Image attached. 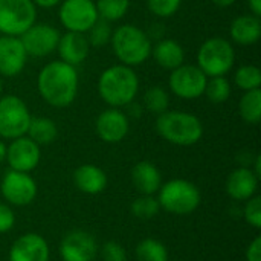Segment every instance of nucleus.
<instances>
[{"label": "nucleus", "mask_w": 261, "mask_h": 261, "mask_svg": "<svg viewBox=\"0 0 261 261\" xmlns=\"http://www.w3.org/2000/svg\"><path fill=\"white\" fill-rule=\"evenodd\" d=\"M73 184L84 194H99L107 187V174L93 164H83L73 171Z\"/></svg>", "instance_id": "412c9836"}, {"label": "nucleus", "mask_w": 261, "mask_h": 261, "mask_svg": "<svg viewBox=\"0 0 261 261\" xmlns=\"http://www.w3.org/2000/svg\"><path fill=\"white\" fill-rule=\"evenodd\" d=\"M148 11L159 18H170L180 9L182 0H145Z\"/></svg>", "instance_id": "473e14b6"}, {"label": "nucleus", "mask_w": 261, "mask_h": 261, "mask_svg": "<svg viewBox=\"0 0 261 261\" xmlns=\"http://www.w3.org/2000/svg\"><path fill=\"white\" fill-rule=\"evenodd\" d=\"M112 34H113V28L110 24V21L98 18L95 21V24L86 32L87 41L90 44V47H104L107 44H110L112 40Z\"/></svg>", "instance_id": "7c9ffc66"}, {"label": "nucleus", "mask_w": 261, "mask_h": 261, "mask_svg": "<svg viewBox=\"0 0 261 261\" xmlns=\"http://www.w3.org/2000/svg\"><path fill=\"white\" fill-rule=\"evenodd\" d=\"M239 113L242 119L249 125H257L261 121V90L245 92L239 102Z\"/></svg>", "instance_id": "393cba45"}, {"label": "nucleus", "mask_w": 261, "mask_h": 261, "mask_svg": "<svg viewBox=\"0 0 261 261\" xmlns=\"http://www.w3.org/2000/svg\"><path fill=\"white\" fill-rule=\"evenodd\" d=\"M102 260L104 261H125L127 260V254L122 245H119L118 242H107L102 246L101 251Z\"/></svg>", "instance_id": "f704fd0d"}, {"label": "nucleus", "mask_w": 261, "mask_h": 261, "mask_svg": "<svg viewBox=\"0 0 261 261\" xmlns=\"http://www.w3.org/2000/svg\"><path fill=\"white\" fill-rule=\"evenodd\" d=\"M35 3L37 8H43V9H50L58 6L63 0H32Z\"/></svg>", "instance_id": "4c0bfd02"}, {"label": "nucleus", "mask_w": 261, "mask_h": 261, "mask_svg": "<svg viewBox=\"0 0 261 261\" xmlns=\"http://www.w3.org/2000/svg\"><path fill=\"white\" fill-rule=\"evenodd\" d=\"M132 0H95L99 18L107 21H118L125 17Z\"/></svg>", "instance_id": "cd10ccee"}, {"label": "nucleus", "mask_w": 261, "mask_h": 261, "mask_svg": "<svg viewBox=\"0 0 261 261\" xmlns=\"http://www.w3.org/2000/svg\"><path fill=\"white\" fill-rule=\"evenodd\" d=\"M37 21L32 0H0V34L20 37Z\"/></svg>", "instance_id": "6e6552de"}, {"label": "nucleus", "mask_w": 261, "mask_h": 261, "mask_svg": "<svg viewBox=\"0 0 261 261\" xmlns=\"http://www.w3.org/2000/svg\"><path fill=\"white\" fill-rule=\"evenodd\" d=\"M78 87L76 67L61 60L44 64L37 75V90L41 99L55 109L69 107L78 95Z\"/></svg>", "instance_id": "f257e3e1"}, {"label": "nucleus", "mask_w": 261, "mask_h": 261, "mask_svg": "<svg viewBox=\"0 0 261 261\" xmlns=\"http://www.w3.org/2000/svg\"><path fill=\"white\" fill-rule=\"evenodd\" d=\"M96 254V239L86 231H70L60 243V255L63 261H93Z\"/></svg>", "instance_id": "4468645a"}, {"label": "nucleus", "mask_w": 261, "mask_h": 261, "mask_svg": "<svg viewBox=\"0 0 261 261\" xmlns=\"http://www.w3.org/2000/svg\"><path fill=\"white\" fill-rule=\"evenodd\" d=\"M231 40L240 46L255 44L261 37V20L254 14H243L236 17L229 26Z\"/></svg>", "instance_id": "4be33fe9"}, {"label": "nucleus", "mask_w": 261, "mask_h": 261, "mask_svg": "<svg viewBox=\"0 0 261 261\" xmlns=\"http://www.w3.org/2000/svg\"><path fill=\"white\" fill-rule=\"evenodd\" d=\"M6 144L0 139V164H3L6 161Z\"/></svg>", "instance_id": "79ce46f5"}, {"label": "nucleus", "mask_w": 261, "mask_h": 261, "mask_svg": "<svg viewBox=\"0 0 261 261\" xmlns=\"http://www.w3.org/2000/svg\"><path fill=\"white\" fill-rule=\"evenodd\" d=\"M246 261H261V237L257 236L246 249Z\"/></svg>", "instance_id": "e433bc0d"}, {"label": "nucleus", "mask_w": 261, "mask_h": 261, "mask_svg": "<svg viewBox=\"0 0 261 261\" xmlns=\"http://www.w3.org/2000/svg\"><path fill=\"white\" fill-rule=\"evenodd\" d=\"M236 64V49L223 37L205 40L197 50V66L208 76H226Z\"/></svg>", "instance_id": "423d86ee"}, {"label": "nucleus", "mask_w": 261, "mask_h": 261, "mask_svg": "<svg viewBox=\"0 0 261 261\" xmlns=\"http://www.w3.org/2000/svg\"><path fill=\"white\" fill-rule=\"evenodd\" d=\"M158 135L170 144L179 147H191L203 136V124L200 118L182 110H167L158 115Z\"/></svg>", "instance_id": "20e7f679"}, {"label": "nucleus", "mask_w": 261, "mask_h": 261, "mask_svg": "<svg viewBox=\"0 0 261 261\" xmlns=\"http://www.w3.org/2000/svg\"><path fill=\"white\" fill-rule=\"evenodd\" d=\"M248 5H249L251 14L261 17V0H248Z\"/></svg>", "instance_id": "58836bf2"}, {"label": "nucleus", "mask_w": 261, "mask_h": 261, "mask_svg": "<svg viewBox=\"0 0 261 261\" xmlns=\"http://www.w3.org/2000/svg\"><path fill=\"white\" fill-rule=\"evenodd\" d=\"M132 184L139 194L154 196L162 187V174L154 164L141 161L132 168Z\"/></svg>", "instance_id": "aec40b11"}, {"label": "nucleus", "mask_w": 261, "mask_h": 261, "mask_svg": "<svg viewBox=\"0 0 261 261\" xmlns=\"http://www.w3.org/2000/svg\"><path fill=\"white\" fill-rule=\"evenodd\" d=\"M60 31L49 23H34L24 34L20 35L28 57L44 58L57 50Z\"/></svg>", "instance_id": "f8f14e48"}, {"label": "nucleus", "mask_w": 261, "mask_h": 261, "mask_svg": "<svg viewBox=\"0 0 261 261\" xmlns=\"http://www.w3.org/2000/svg\"><path fill=\"white\" fill-rule=\"evenodd\" d=\"M57 52L61 61L76 67L87 60L90 54V44L87 41L86 34L66 31V34L60 35Z\"/></svg>", "instance_id": "6ab92c4d"}, {"label": "nucleus", "mask_w": 261, "mask_h": 261, "mask_svg": "<svg viewBox=\"0 0 261 261\" xmlns=\"http://www.w3.org/2000/svg\"><path fill=\"white\" fill-rule=\"evenodd\" d=\"M37 182L31 173L9 170L0 182V193L3 199L14 206H26L37 197Z\"/></svg>", "instance_id": "9b49d317"}, {"label": "nucleus", "mask_w": 261, "mask_h": 261, "mask_svg": "<svg viewBox=\"0 0 261 261\" xmlns=\"http://www.w3.org/2000/svg\"><path fill=\"white\" fill-rule=\"evenodd\" d=\"M58 6V20L67 32L86 34L99 18L95 0H63Z\"/></svg>", "instance_id": "1a4fd4ad"}, {"label": "nucleus", "mask_w": 261, "mask_h": 261, "mask_svg": "<svg viewBox=\"0 0 261 261\" xmlns=\"http://www.w3.org/2000/svg\"><path fill=\"white\" fill-rule=\"evenodd\" d=\"M243 217L246 223L255 229L261 228V197L260 196H252L245 202L243 206Z\"/></svg>", "instance_id": "72a5a7b5"}, {"label": "nucleus", "mask_w": 261, "mask_h": 261, "mask_svg": "<svg viewBox=\"0 0 261 261\" xmlns=\"http://www.w3.org/2000/svg\"><path fill=\"white\" fill-rule=\"evenodd\" d=\"M26 136L31 138L40 147L41 145H49L57 139L58 127L50 118H46V116H35L34 118L32 116Z\"/></svg>", "instance_id": "b1692460"}, {"label": "nucleus", "mask_w": 261, "mask_h": 261, "mask_svg": "<svg viewBox=\"0 0 261 261\" xmlns=\"http://www.w3.org/2000/svg\"><path fill=\"white\" fill-rule=\"evenodd\" d=\"M158 202L161 210L170 214L188 216L200 206L202 196L200 190L193 182L185 179H171L159 188Z\"/></svg>", "instance_id": "39448f33"}, {"label": "nucleus", "mask_w": 261, "mask_h": 261, "mask_svg": "<svg viewBox=\"0 0 261 261\" xmlns=\"http://www.w3.org/2000/svg\"><path fill=\"white\" fill-rule=\"evenodd\" d=\"M208 76L197 64H182L171 70L168 76V87L173 95L180 99L193 101L203 95Z\"/></svg>", "instance_id": "9d476101"}, {"label": "nucleus", "mask_w": 261, "mask_h": 261, "mask_svg": "<svg viewBox=\"0 0 261 261\" xmlns=\"http://www.w3.org/2000/svg\"><path fill=\"white\" fill-rule=\"evenodd\" d=\"M258 180L260 177L252 171L251 167H239L229 173L225 188L232 200L246 202L255 196L258 190Z\"/></svg>", "instance_id": "a211bd4d"}, {"label": "nucleus", "mask_w": 261, "mask_h": 261, "mask_svg": "<svg viewBox=\"0 0 261 261\" xmlns=\"http://www.w3.org/2000/svg\"><path fill=\"white\" fill-rule=\"evenodd\" d=\"M49 245L37 232L20 236L9 249V261H49Z\"/></svg>", "instance_id": "f3484780"}, {"label": "nucleus", "mask_w": 261, "mask_h": 261, "mask_svg": "<svg viewBox=\"0 0 261 261\" xmlns=\"http://www.w3.org/2000/svg\"><path fill=\"white\" fill-rule=\"evenodd\" d=\"M151 57L162 69L173 70L185 63V50L182 44L173 38H162L151 47Z\"/></svg>", "instance_id": "5701e85b"}, {"label": "nucleus", "mask_w": 261, "mask_h": 261, "mask_svg": "<svg viewBox=\"0 0 261 261\" xmlns=\"http://www.w3.org/2000/svg\"><path fill=\"white\" fill-rule=\"evenodd\" d=\"M132 214L136 217V219H141V220H150L153 217H156L161 211V206H159V202L154 196H144L141 194L138 199L133 200L132 203Z\"/></svg>", "instance_id": "2f4dec72"}, {"label": "nucleus", "mask_w": 261, "mask_h": 261, "mask_svg": "<svg viewBox=\"0 0 261 261\" xmlns=\"http://www.w3.org/2000/svg\"><path fill=\"white\" fill-rule=\"evenodd\" d=\"M0 37H2V34H0Z\"/></svg>", "instance_id": "c03bdc74"}, {"label": "nucleus", "mask_w": 261, "mask_h": 261, "mask_svg": "<svg viewBox=\"0 0 261 261\" xmlns=\"http://www.w3.org/2000/svg\"><path fill=\"white\" fill-rule=\"evenodd\" d=\"M101 99L115 109H122L132 104L139 92V76L133 67L121 63L104 69L96 83Z\"/></svg>", "instance_id": "f03ea898"}, {"label": "nucleus", "mask_w": 261, "mask_h": 261, "mask_svg": "<svg viewBox=\"0 0 261 261\" xmlns=\"http://www.w3.org/2000/svg\"><path fill=\"white\" fill-rule=\"evenodd\" d=\"M110 44L118 61L128 67L141 66L151 57V38L144 29L132 23L113 29Z\"/></svg>", "instance_id": "7ed1b4c3"}, {"label": "nucleus", "mask_w": 261, "mask_h": 261, "mask_svg": "<svg viewBox=\"0 0 261 261\" xmlns=\"http://www.w3.org/2000/svg\"><path fill=\"white\" fill-rule=\"evenodd\" d=\"M138 261H168L167 246L156 239H144L135 249Z\"/></svg>", "instance_id": "a878e982"}, {"label": "nucleus", "mask_w": 261, "mask_h": 261, "mask_svg": "<svg viewBox=\"0 0 261 261\" xmlns=\"http://www.w3.org/2000/svg\"><path fill=\"white\" fill-rule=\"evenodd\" d=\"M231 92H232V87L226 76H211L206 81L203 95L208 98L210 102L222 104L229 99Z\"/></svg>", "instance_id": "c85d7f7f"}, {"label": "nucleus", "mask_w": 261, "mask_h": 261, "mask_svg": "<svg viewBox=\"0 0 261 261\" xmlns=\"http://www.w3.org/2000/svg\"><path fill=\"white\" fill-rule=\"evenodd\" d=\"M41 161V147L28 136L12 139L6 147V162L9 170L31 173Z\"/></svg>", "instance_id": "ddd939ff"}, {"label": "nucleus", "mask_w": 261, "mask_h": 261, "mask_svg": "<svg viewBox=\"0 0 261 261\" xmlns=\"http://www.w3.org/2000/svg\"><path fill=\"white\" fill-rule=\"evenodd\" d=\"M3 95V81H2V76H0V96Z\"/></svg>", "instance_id": "37998d69"}, {"label": "nucleus", "mask_w": 261, "mask_h": 261, "mask_svg": "<svg viewBox=\"0 0 261 261\" xmlns=\"http://www.w3.org/2000/svg\"><path fill=\"white\" fill-rule=\"evenodd\" d=\"M28 54L20 37H0V76L14 78L26 67Z\"/></svg>", "instance_id": "dca6fc26"}, {"label": "nucleus", "mask_w": 261, "mask_h": 261, "mask_svg": "<svg viewBox=\"0 0 261 261\" xmlns=\"http://www.w3.org/2000/svg\"><path fill=\"white\" fill-rule=\"evenodd\" d=\"M127 107H128V109H132V110H128V115H133L135 118H138V116H141V115H142V109H144V107H142V106L135 104V101H133L132 104H128ZM128 115H127V116H128Z\"/></svg>", "instance_id": "ea45409f"}, {"label": "nucleus", "mask_w": 261, "mask_h": 261, "mask_svg": "<svg viewBox=\"0 0 261 261\" xmlns=\"http://www.w3.org/2000/svg\"><path fill=\"white\" fill-rule=\"evenodd\" d=\"M32 115L26 102L17 95L0 96V138L17 139L26 136Z\"/></svg>", "instance_id": "0eeeda50"}, {"label": "nucleus", "mask_w": 261, "mask_h": 261, "mask_svg": "<svg viewBox=\"0 0 261 261\" xmlns=\"http://www.w3.org/2000/svg\"><path fill=\"white\" fill-rule=\"evenodd\" d=\"M95 130L101 141L107 144H116L128 135L130 121L127 113H124L121 109L109 107L98 115L95 121Z\"/></svg>", "instance_id": "2eb2a0df"}, {"label": "nucleus", "mask_w": 261, "mask_h": 261, "mask_svg": "<svg viewBox=\"0 0 261 261\" xmlns=\"http://www.w3.org/2000/svg\"><path fill=\"white\" fill-rule=\"evenodd\" d=\"M15 225V214L6 203H0V234L9 232Z\"/></svg>", "instance_id": "c9c22d12"}, {"label": "nucleus", "mask_w": 261, "mask_h": 261, "mask_svg": "<svg viewBox=\"0 0 261 261\" xmlns=\"http://www.w3.org/2000/svg\"><path fill=\"white\" fill-rule=\"evenodd\" d=\"M234 83H236V86H237L240 90H243V92H249V90L260 89V67H257V66H254V64H243V66H240V67L236 70V73H234Z\"/></svg>", "instance_id": "c756f323"}, {"label": "nucleus", "mask_w": 261, "mask_h": 261, "mask_svg": "<svg viewBox=\"0 0 261 261\" xmlns=\"http://www.w3.org/2000/svg\"><path fill=\"white\" fill-rule=\"evenodd\" d=\"M216 6H220V8H228L231 5L236 3V0H211Z\"/></svg>", "instance_id": "a19ab883"}, {"label": "nucleus", "mask_w": 261, "mask_h": 261, "mask_svg": "<svg viewBox=\"0 0 261 261\" xmlns=\"http://www.w3.org/2000/svg\"><path fill=\"white\" fill-rule=\"evenodd\" d=\"M142 107L154 115H161L170 107V95L161 86H151L145 90L142 98Z\"/></svg>", "instance_id": "bb28decb"}]
</instances>
